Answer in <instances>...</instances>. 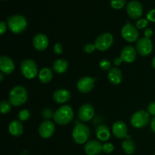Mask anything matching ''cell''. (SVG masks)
<instances>
[{
    "label": "cell",
    "instance_id": "1",
    "mask_svg": "<svg viewBox=\"0 0 155 155\" xmlns=\"http://www.w3.org/2000/svg\"><path fill=\"white\" fill-rule=\"evenodd\" d=\"M74 114L72 107L68 104H64L56 110L53 117V120L58 125L65 126L69 124L72 121Z\"/></svg>",
    "mask_w": 155,
    "mask_h": 155
},
{
    "label": "cell",
    "instance_id": "2",
    "mask_svg": "<svg viewBox=\"0 0 155 155\" xmlns=\"http://www.w3.org/2000/svg\"><path fill=\"white\" fill-rule=\"evenodd\" d=\"M27 89L22 86H16L12 88L9 92L8 99L14 107H20L25 104L27 101Z\"/></svg>",
    "mask_w": 155,
    "mask_h": 155
},
{
    "label": "cell",
    "instance_id": "3",
    "mask_svg": "<svg viewBox=\"0 0 155 155\" xmlns=\"http://www.w3.org/2000/svg\"><path fill=\"white\" fill-rule=\"evenodd\" d=\"M8 27L12 33L19 34L27 29V18L21 15H15L8 18Z\"/></svg>",
    "mask_w": 155,
    "mask_h": 155
},
{
    "label": "cell",
    "instance_id": "4",
    "mask_svg": "<svg viewBox=\"0 0 155 155\" xmlns=\"http://www.w3.org/2000/svg\"><path fill=\"white\" fill-rule=\"evenodd\" d=\"M90 129L83 123H79L74 127L72 132V137L74 142L78 145L86 143L90 136Z\"/></svg>",
    "mask_w": 155,
    "mask_h": 155
},
{
    "label": "cell",
    "instance_id": "5",
    "mask_svg": "<svg viewBox=\"0 0 155 155\" xmlns=\"http://www.w3.org/2000/svg\"><path fill=\"white\" fill-rule=\"evenodd\" d=\"M21 72L27 80H33L37 76L38 67L36 62L32 59H25L21 63Z\"/></svg>",
    "mask_w": 155,
    "mask_h": 155
},
{
    "label": "cell",
    "instance_id": "6",
    "mask_svg": "<svg viewBox=\"0 0 155 155\" xmlns=\"http://www.w3.org/2000/svg\"><path fill=\"white\" fill-rule=\"evenodd\" d=\"M150 121V114L148 111L139 110L135 112L131 117L130 122L136 129H142L146 127Z\"/></svg>",
    "mask_w": 155,
    "mask_h": 155
},
{
    "label": "cell",
    "instance_id": "7",
    "mask_svg": "<svg viewBox=\"0 0 155 155\" xmlns=\"http://www.w3.org/2000/svg\"><path fill=\"white\" fill-rule=\"evenodd\" d=\"M114 43V36L110 33H103L97 36L95 40V45L97 50L100 51H107Z\"/></svg>",
    "mask_w": 155,
    "mask_h": 155
},
{
    "label": "cell",
    "instance_id": "8",
    "mask_svg": "<svg viewBox=\"0 0 155 155\" xmlns=\"http://www.w3.org/2000/svg\"><path fill=\"white\" fill-rule=\"evenodd\" d=\"M121 35L127 42L132 43V42H137L139 39V33L137 27L127 22L121 30Z\"/></svg>",
    "mask_w": 155,
    "mask_h": 155
},
{
    "label": "cell",
    "instance_id": "9",
    "mask_svg": "<svg viewBox=\"0 0 155 155\" xmlns=\"http://www.w3.org/2000/svg\"><path fill=\"white\" fill-rule=\"evenodd\" d=\"M136 48L140 55L146 57L150 55L153 51V43L151 39L146 37L139 38L136 42Z\"/></svg>",
    "mask_w": 155,
    "mask_h": 155
},
{
    "label": "cell",
    "instance_id": "10",
    "mask_svg": "<svg viewBox=\"0 0 155 155\" xmlns=\"http://www.w3.org/2000/svg\"><path fill=\"white\" fill-rule=\"evenodd\" d=\"M95 79L89 77V76H85V77H81L77 82V89L81 93H89L90 92H92L94 86H95Z\"/></svg>",
    "mask_w": 155,
    "mask_h": 155
},
{
    "label": "cell",
    "instance_id": "11",
    "mask_svg": "<svg viewBox=\"0 0 155 155\" xmlns=\"http://www.w3.org/2000/svg\"><path fill=\"white\" fill-rule=\"evenodd\" d=\"M126 10H127L130 18L133 20H139L140 19L142 15L143 8H142V4L139 1L133 0V1H130V2H128Z\"/></svg>",
    "mask_w": 155,
    "mask_h": 155
},
{
    "label": "cell",
    "instance_id": "12",
    "mask_svg": "<svg viewBox=\"0 0 155 155\" xmlns=\"http://www.w3.org/2000/svg\"><path fill=\"white\" fill-rule=\"evenodd\" d=\"M55 131V126L51 120H44L39 125L38 132L39 136L43 139H48L54 134Z\"/></svg>",
    "mask_w": 155,
    "mask_h": 155
},
{
    "label": "cell",
    "instance_id": "13",
    "mask_svg": "<svg viewBox=\"0 0 155 155\" xmlns=\"http://www.w3.org/2000/svg\"><path fill=\"white\" fill-rule=\"evenodd\" d=\"M95 115V109L91 104H84L78 110V117L82 122H89Z\"/></svg>",
    "mask_w": 155,
    "mask_h": 155
},
{
    "label": "cell",
    "instance_id": "14",
    "mask_svg": "<svg viewBox=\"0 0 155 155\" xmlns=\"http://www.w3.org/2000/svg\"><path fill=\"white\" fill-rule=\"evenodd\" d=\"M112 133L117 139H126L128 136V127L124 121L118 120L113 124Z\"/></svg>",
    "mask_w": 155,
    "mask_h": 155
},
{
    "label": "cell",
    "instance_id": "15",
    "mask_svg": "<svg viewBox=\"0 0 155 155\" xmlns=\"http://www.w3.org/2000/svg\"><path fill=\"white\" fill-rule=\"evenodd\" d=\"M136 55H137V51L136 48L132 45H126L123 49L121 50L120 56V58L123 62L125 63H133L136 58Z\"/></svg>",
    "mask_w": 155,
    "mask_h": 155
},
{
    "label": "cell",
    "instance_id": "16",
    "mask_svg": "<svg viewBox=\"0 0 155 155\" xmlns=\"http://www.w3.org/2000/svg\"><path fill=\"white\" fill-rule=\"evenodd\" d=\"M15 69V65L14 61L10 57L2 55L0 57V70L6 75H10L13 74Z\"/></svg>",
    "mask_w": 155,
    "mask_h": 155
},
{
    "label": "cell",
    "instance_id": "17",
    "mask_svg": "<svg viewBox=\"0 0 155 155\" xmlns=\"http://www.w3.org/2000/svg\"><path fill=\"white\" fill-rule=\"evenodd\" d=\"M33 45L37 51H44L48 46V36L44 33H37L33 38Z\"/></svg>",
    "mask_w": 155,
    "mask_h": 155
},
{
    "label": "cell",
    "instance_id": "18",
    "mask_svg": "<svg viewBox=\"0 0 155 155\" xmlns=\"http://www.w3.org/2000/svg\"><path fill=\"white\" fill-rule=\"evenodd\" d=\"M102 145L99 141L92 139L85 145V152L87 155H98L102 151Z\"/></svg>",
    "mask_w": 155,
    "mask_h": 155
},
{
    "label": "cell",
    "instance_id": "19",
    "mask_svg": "<svg viewBox=\"0 0 155 155\" xmlns=\"http://www.w3.org/2000/svg\"><path fill=\"white\" fill-rule=\"evenodd\" d=\"M52 98L54 102L57 104H64L71 99V94L68 89H58L54 91Z\"/></svg>",
    "mask_w": 155,
    "mask_h": 155
},
{
    "label": "cell",
    "instance_id": "20",
    "mask_svg": "<svg viewBox=\"0 0 155 155\" xmlns=\"http://www.w3.org/2000/svg\"><path fill=\"white\" fill-rule=\"evenodd\" d=\"M109 82L113 85H119L122 82V71L117 68H112L107 73Z\"/></svg>",
    "mask_w": 155,
    "mask_h": 155
},
{
    "label": "cell",
    "instance_id": "21",
    "mask_svg": "<svg viewBox=\"0 0 155 155\" xmlns=\"http://www.w3.org/2000/svg\"><path fill=\"white\" fill-rule=\"evenodd\" d=\"M8 131L12 136H15V137L21 136L24 132L23 124L18 120H12L8 126Z\"/></svg>",
    "mask_w": 155,
    "mask_h": 155
},
{
    "label": "cell",
    "instance_id": "22",
    "mask_svg": "<svg viewBox=\"0 0 155 155\" xmlns=\"http://www.w3.org/2000/svg\"><path fill=\"white\" fill-rule=\"evenodd\" d=\"M95 135L96 137L99 139L100 141H103V142H106L108 140L110 137V131L109 127L107 125L104 124H101L99 125L96 128L95 130Z\"/></svg>",
    "mask_w": 155,
    "mask_h": 155
},
{
    "label": "cell",
    "instance_id": "23",
    "mask_svg": "<svg viewBox=\"0 0 155 155\" xmlns=\"http://www.w3.org/2000/svg\"><path fill=\"white\" fill-rule=\"evenodd\" d=\"M68 68V63L63 58H59L54 61L52 64V70L54 73L58 74H64Z\"/></svg>",
    "mask_w": 155,
    "mask_h": 155
},
{
    "label": "cell",
    "instance_id": "24",
    "mask_svg": "<svg viewBox=\"0 0 155 155\" xmlns=\"http://www.w3.org/2000/svg\"><path fill=\"white\" fill-rule=\"evenodd\" d=\"M39 81L43 84L50 83L53 78V71L48 68H44L41 70L38 74Z\"/></svg>",
    "mask_w": 155,
    "mask_h": 155
},
{
    "label": "cell",
    "instance_id": "25",
    "mask_svg": "<svg viewBox=\"0 0 155 155\" xmlns=\"http://www.w3.org/2000/svg\"><path fill=\"white\" fill-rule=\"evenodd\" d=\"M122 148L124 152L127 154H133L136 151V145L130 139H127L123 142Z\"/></svg>",
    "mask_w": 155,
    "mask_h": 155
},
{
    "label": "cell",
    "instance_id": "26",
    "mask_svg": "<svg viewBox=\"0 0 155 155\" xmlns=\"http://www.w3.org/2000/svg\"><path fill=\"white\" fill-rule=\"evenodd\" d=\"M12 104L9 101H6V100H3L0 103V110L2 114H5L9 113L12 110Z\"/></svg>",
    "mask_w": 155,
    "mask_h": 155
},
{
    "label": "cell",
    "instance_id": "27",
    "mask_svg": "<svg viewBox=\"0 0 155 155\" xmlns=\"http://www.w3.org/2000/svg\"><path fill=\"white\" fill-rule=\"evenodd\" d=\"M31 117V114L30 111L27 109H23V110H20L18 114V117L20 121H27Z\"/></svg>",
    "mask_w": 155,
    "mask_h": 155
},
{
    "label": "cell",
    "instance_id": "28",
    "mask_svg": "<svg viewBox=\"0 0 155 155\" xmlns=\"http://www.w3.org/2000/svg\"><path fill=\"white\" fill-rule=\"evenodd\" d=\"M54 114V113L52 110V109L48 108V107L44 108L43 110L41 111V116H42V117H43L45 120H50L51 118H53Z\"/></svg>",
    "mask_w": 155,
    "mask_h": 155
},
{
    "label": "cell",
    "instance_id": "29",
    "mask_svg": "<svg viewBox=\"0 0 155 155\" xmlns=\"http://www.w3.org/2000/svg\"><path fill=\"white\" fill-rule=\"evenodd\" d=\"M110 5L114 9H121L125 6L126 0H110Z\"/></svg>",
    "mask_w": 155,
    "mask_h": 155
},
{
    "label": "cell",
    "instance_id": "30",
    "mask_svg": "<svg viewBox=\"0 0 155 155\" xmlns=\"http://www.w3.org/2000/svg\"><path fill=\"white\" fill-rule=\"evenodd\" d=\"M100 68L104 71H109L111 69V63L107 59H102L99 63Z\"/></svg>",
    "mask_w": 155,
    "mask_h": 155
},
{
    "label": "cell",
    "instance_id": "31",
    "mask_svg": "<svg viewBox=\"0 0 155 155\" xmlns=\"http://www.w3.org/2000/svg\"><path fill=\"white\" fill-rule=\"evenodd\" d=\"M114 150V146L112 143L107 142V143L103 144L102 145V151L105 154H110Z\"/></svg>",
    "mask_w": 155,
    "mask_h": 155
},
{
    "label": "cell",
    "instance_id": "32",
    "mask_svg": "<svg viewBox=\"0 0 155 155\" xmlns=\"http://www.w3.org/2000/svg\"><path fill=\"white\" fill-rule=\"evenodd\" d=\"M136 25L138 29H145L148 25V21L145 18H140L137 21Z\"/></svg>",
    "mask_w": 155,
    "mask_h": 155
},
{
    "label": "cell",
    "instance_id": "33",
    "mask_svg": "<svg viewBox=\"0 0 155 155\" xmlns=\"http://www.w3.org/2000/svg\"><path fill=\"white\" fill-rule=\"evenodd\" d=\"M95 49H96V48H95V44L87 43L84 45V47H83V51H84L86 54H91V53L93 52Z\"/></svg>",
    "mask_w": 155,
    "mask_h": 155
},
{
    "label": "cell",
    "instance_id": "34",
    "mask_svg": "<svg viewBox=\"0 0 155 155\" xmlns=\"http://www.w3.org/2000/svg\"><path fill=\"white\" fill-rule=\"evenodd\" d=\"M53 50H54V52L56 54L59 55V54H61L62 52H63V46H62V45L61 43L57 42V43L54 45Z\"/></svg>",
    "mask_w": 155,
    "mask_h": 155
},
{
    "label": "cell",
    "instance_id": "35",
    "mask_svg": "<svg viewBox=\"0 0 155 155\" xmlns=\"http://www.w3.org/2000/svg\"><path fill=\"white\" fill-rule=\"evenodd\" d=\"M147 20L155 23V9L149 11L147 14Z\"/></svg>",
    "mask_w": 155,
    "mask_h": 155
},
{
    "label": "cell",
    "instance_id": "36",
    "mask_svg": "<svg viewBox=\"0 0 155 155\" xmlns=\"http://www.w3.org/2000/svg\"><path fill=\"white\" fill-rule=\"evenodd\" d=\"M148 112L150 115L155 117V101H152L148 105Z\"/></svg>",
    "mask_w": 155,
    "mask_h": 155
},
{
    "label": "cell",
    "instance_id": "37",
    "mask_svg": "<svg viewBox=\"0 0 155 155\" xmlns=\"http://www.w3.org/2000/svg\"><path fill=\"white\" fill-rule=\"evenodd\" d=\"M6 29H7V26H6V23L5 21H2L0 22V34L3 35L6 32Z\"/></svg>",
    "mask_w": 155,
    "mask_h": 155
},
{
    "label": "cell",
    "instance_id": "38",
    "mask_svg": "<svg viewBox=\"0 0 155 155\" xmlns=\"http://www.w3.org/2000/svg\"><path fill=\"white\" fill-rule=\"evenodd\" d=\"M144 36L146 38H151L153 35V30L151 28H145V30L143 32Z\"/></svg>",
    "mask_w": 155,
    "mask_h": 155
},
{
    "label": "cell",
    "instance_id": "39",
    "mask_svg": "<svg viewBox=\"0 0 155 155\" xmlns=\"http://www.w3.org/2000/svg\"><path fill=\"white\" fill-rule=\"evenodd\" d=\"M122 62H123V61L121 60L120 58H115L113 61V63L115 66H120Z\"/></svg>",
    "mask_w": 155,
    "mask_h": 155
},
{
    "label": "cell",
    "instance_id": "40",
    "mask_svg": "<svg viewBox=\"0 0 155 155\" xmlns=\"http://www.w3.org/2000/svg\"><path fill=\"white\" fill-rule=\"evenodd\" d=\"M150 126H151V129L153 131V133L155 134V117L151 119V123H150Z\"/></svg>",
    "mask_w": 155,
    "mask_h": 155
},
{
    "label": "cell",
    "instance_id": "41",
    "mask_svg": "<svg viewBox=\"0 0 155 155\" xmlns=\"http://www.w3.org/2000/svg\"><path fill=\"white\" fill-rule=\"evenodd\" d=\"M3 80H4V74L2 72L0 73V81L2 82Z\"/></svg>",
    "mask_w": 155,
    "mask_h": 155
},
{
    "label": "cell",
    "instance_id": "42",
    "mask_svg": "<svg viewBox=\"0 0 155 155\" xmlns=\"http://www.w3.org/2000/svg\"><path fill=\"white\" fill-rule=\"evenodd\" d=\"M151 65H152L153 68H154V69H155V57L154 58H153L152 62H151Z\"/></svg>",
    "mask_w": 155,
    "mask_h": 155
},
{
    "label": "cell",
    "instance_id": "43",
    "mask_svg": "<svg viewBox=\"0 0 155 155\" xmlns=\"http://www.w3.org/2000/svg\"><path fill=\"white\" fill-rule=\"evenodd\" d=\"M154 155H155V154H154Z\"/></svg>",
    "mask_w": 155,
    "mask_h": 155
}]
</instances>
